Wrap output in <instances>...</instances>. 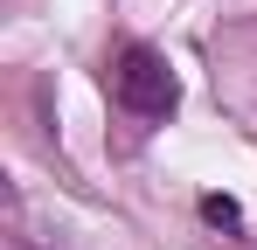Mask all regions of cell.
<instances>
[{"mask_svg":"<svg viewBox=\"0 0 257 250\" xmlns=\"http://www.w3.org/2000/svg\"><path fill=\"white\" fill-rule=\"evenodd\" d=\"M111 97L125 104L132 118H167L174 97H181V83H174V70H167V56H160V49L132 42L125 56L111 63Z\"/></svg>","mask_w":257,"mask_h":250,"instance_id":"cell-1","label":"cell"},{"mask_svg":"<svg viewBox=\"0 0 257 250\" xmlns=\"http://www.w3.org/2000/svg\"><path fill=\"white\" fill-rule=\"evenodd\" d=\"M202 222H215V229H236L243 215H236V202H222V195H202Z\"/></svg>","mask_w":257,"mask_h":250,"instance_id":"cell-2","label":"cell"}]
</instances>
